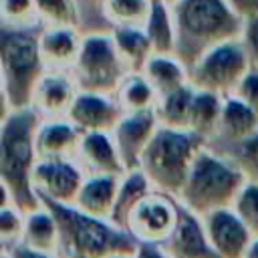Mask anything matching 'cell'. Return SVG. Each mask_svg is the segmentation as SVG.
Returning <instances> with one entry per match:
<instances>
[{"instance_id":"34","label":"cell","mask_w":258,"mask_h":258,"mask_svg":"<svg viewBox=\"0 0 258 258\" xmlns=\"http://www.w3.org/2000/svg\"><path fill=\"white\" fill-rule=\"evenodd\" d=\"M232 208L256 238L258 236V181H246V185L238 194Z\"/></svg>"},{"instance_id":"5","label":"cell","mask_w":258,"mask_h":258,"mask_svg":"<svg viewBox=\"0 0 258 258\" xmlns=\"http://www.w3.org/2000/svg\"><path fill=\"white\" fill-rule=\"evenodd\" d=\"M246 181L248 177L234 161L204 147L191 165L177 202L202 218L210 212L232 208Z\"/></svg>"},{"instance_id":"12","label":"cell","mask_w":258,"mask_h":258,"mask_svg":"<svg viewBox=\"0 0 258 258\" xmlns=\"http://www.w3.org/2000/svg\"><path fill=\"white\" fill-rule=\"evenodd\" d=\"M204 228L220 258H246L254 234L240 220L234 208H224L202 216Z\"/></svg>"},{"instance_id":"35","label":"cell","mask_w":258,"mask_h":258,"mask_svg":"<svg viewBox=\"0 0 258 258\" xmlns=\"http://www.w3.org/2000/svg\"><path fill=\"white\" fill-rule=\"evenodd\" d=\"M232 95L238 97L240 101H244L258 115V71L250 69L248 75L242 79V83L236 87V91Z\"/></svg>"},{"instance_id":"25","label":"cell","mask_w":258,"mask_h":258,"mask_svg":"<svg viewBox=\"0 0 258 258\" xmlns=\"http://www.w3.org/2000/svg\"><path fill=\"white\" fill-rule=\"evenodd\" d=\"M145 79L151 83V87L157 93V99L187 85V69L175 58V56H161V54H151L145 69H143Z\"/></svg>"},{"instance_id":"27","label":"cell","mask_w":258,"mask_h":258,"mask_svg":"<svg viewBox=\"0 0 258 258\" xmlns=\"http://www.w3.org/2000/svg\"><path fill=\"white\" fill-rule=\"evenodd\" d=\"M222 105H224V97L210 93V91L196 89L194 103H191V115H189V131L210 141L218 131Z\"/></svg>"},{"instance_id":"10","label":"cell","mask_w":258,"mask_h":258,"mask_svg":"<svg viewBox=\"0 0 258 258\" xmlns=\"http://www.w3.org/2000/svg\"><path fill=\"white\" fill-rule=\"evenodd\" d=\"M85 177L75 159H38L32 171V185L40 200L75 206Z\"/></svg>"},{"instance_id":"24","label":"cell","mask_w":258,"mask_h":258,"mask_svg":"<svg viewBox=\"0 0 258 258\" xmlns=\"http://www.w3.org/2000/svg\"><path fill=\"white\" fill-rule=\"evenodd\" d=\"M196 89L187 83L163 97L155 103V115L161 127L189 131V115H191V103H194Z\"/></svg>"},{"instance_id":"8","label":"cell","mask_w":258,"mask_h":258,"mask_svg":"<svg viewBox=\"0 0 258 258\" xmlns=\"http://www.w3.org/2000/svg\"><path fill=\"white\" fill-rule=\"evenodd\" d=\"M250 58L242 38L228 40L208 50L189 71L187 79L194 89L228 97L236 91L250 71Z\"/></svg>"},{"instance_id":"42","label":"cell","mask_w":258,"mask_h":258,"mask_svg":"<svg viewBox=\"0 0 258 258\" xmlns=\"http://www.w3.org/2000/svg\"><path fill=\"white\" fill-rule=\"evenodd\" d=\"M153 2H165V4H173V2H177V0H153Z\"/></svg>"},{"instance_id":"3","label":"cell","mask_w":258,"mask_h":258,"mask_svg":"<svg viewBox=\"0 0 258 258\" xmlns=\"http://www.w3.org/2000/svg\"><path fill=\"white\" fill-rule=\"evenodd\" d=\"M56 218L60 246L58 258H105L113 254L133 256L139 242L111 220L95 218L75 206L40 200Z\"/></svg>"},{"instance_id":"15","label":"cell","mask_w":258,"mask_h":258,"mask_svg":"<svg viewBox=\"0 0 258 258\" xmlns=\"http://www.w3.org/2000/svg\"><path fill=\"white\" fill-rule=\"evenodd\" d=\"M85 175H117L123 177L129 173L121 161L113 135L107 131H91L83 133L81 145L75 159Z\"/></svg>"},{"instance_id":"36","label":"cell","mask_w":258,"mask_h":258,"mask_svg":"<svg viewBox=\"0 0 258 258\" xmlns=\"http://www.w3.org/2000/svg\"><path fill=\"white\" fill-rule=\"evenodd\" d=\"M242 42L246 46V52H248V58H250V67L258 71V16L244 22Z\"/></svg>"},{"instance_id":"28","label":"cell","mask_w":258,"mask_h":258,"mask_svg":"<svg viewBox=\"0 0 258 258\" xmlns=\"http://www.w3.org/2000/svg\"><path fill=\"white\" fill-rule=\"evenodd\" d=\"M115 97H117L123 113L155 109V103H157V93L151 87V83L145 79L143 73H129L123 79Z\"/></svg>"},{"instance_id":"22","label":"cell","mask_w":258,"mask_h":258,"mask_svg":"<svg viewBox=\"0 0 258 258\" xmlns=\"http://www.w3.org/2000/svg\"><path fill=\"white\" fill-rule=\"evenodd\" d=\"M22 244L32 250L58 256V246H60L58 224H56V218L52 216V212L44 204H42V208L26 214Z\"/></svg>"},{"instance_id":"11","label":"cell","mask_w":258,"mask_h":258,"mask_svg":"<svg viewBox=\"0 0 258 258\" xmlns=\"http://www.w3.org/2000/svg\"><path fill=\"white\" fill-rule=\"evenodd\" d=\"M157 127H159V121H157L155 109L125 113L119 119V123L111 131V135H113V141L117 145V151H119L121 161L127 171L139 169L141 155H143L145 147L149 145Z\"/></svg>"},{"instance_id":"41","label":"cell","mask_w":258,"mask_h":258,"mask_svg":"<svg viewBox=\"0 0 258 258\" xmlns=\"http://www.w3.org/2000/svg\"><path fill=\"white\" fill-rule=\"evenodd\" d=\"M105 258H133V256H125V254H113V256H105Z\"/></svg>"},{"instance_id":"16","label":"cell","mask_w":258,"mask_h":258,"mask_svg":"<svg viewBox=\"0 0 258 258\" xmlns=\"http://www.w3.org/2000/svg\"><path fill=\"white\" fill-rule=\"evenodd\" d=\"M79 89L71 77V73L62 71H46L36 85L32 107L44 119H60L69 115V109L77 97Z\"/></svg>"},{"instance_id":"18","label":"cell","mask_w":258,"mask_h":258,"mask_svg":"<svg viewBox=\"0 0 258 258\" xmlns=\"http://www.w3.org/2000/svg\"><path fill=\"white\" fill-rule=\"evenodd\" d=\"M83 36L71 26H46L38 36L40 54L46 71L71 73L81 50Z\"/></svg>"},{"instance_id":"31","label":"cell","mask_w":258,"mask_h":258,"mask_svg":"<svg viewBox=\"0 0 258 258\" xmlns=\"http://www.w3.org/2000/svg\"><path fill=\"white\" fill-rule=\"evenodd\" d=\"M38 20L46 26H77V6L75 0H34Z\"/></svg>"},{"instance_id":"26","label":"cell","mask_w":258,"mask_h":258,"mask_svg":"<svg viewBox=\"0 0 258 258\" xmlns=\"http://www.w3.org/2000/svg\"><path fill=\"white\" fill-rule=\"evenodd\" d=\"M143 30L151 42L153 54H161V56L175 54V24H173V14L169 4L153 2L149 20L143 26Z\"/></svg>"},{"instance_id":"14","label":"cell","mask_w":258,"mask_h":258,"mask_svg":"<svg viewBox=\"0 0 258 258\" xmlns=\"http://www.w3.org/2000/svg\"><path fill=\"white\" fill-rule=\"evenodd\" d=\"M161 248L169 254V258H220L208 238L202 218L185 210L181 204L177 226L171 236L161 244Z\"/></svg>"},{"instance_id":"39","label":"cell","mask_w":258,"mask_h":258,"mask_svg":"<svg viewBox=\"0 0 258 258\" xmlns=\"http://www.w3.org/2000/svg\"><path fill=\"white\" fill-rule=\"evenodd\" d=\"M4 252H8L12 258H58V256H54V254H46V252L32 250V248H28V246H24V244H18V246H14V248H10V250H4Z\"/></svg>"},{"instance_id":"20","label":"cell","mask_w":258,"mask_h":258,"mask_svg":"<svg viewBox=\"0 0 258 258\" xmlns=\"http://www.w3.org/2000/svg\"><path fill=\"white\" fill-rule=\"evenodd\" d=\"M119 181L121 177L117 175H87L77 196L75 208L89 216L109 220L117 198Z\"/></svg>"},{"instance_id":"40","label":"cell","mask_w":258,"mask_h":258,"mask_svg":"<svg viewBox=\"0 0 258 258\" xmlns=\"http://www.w3.org/2000/svg\"><path fill=\"white\" fill-rule=\"evenodd\" d=\"M246 258H258V236L252 240V244H250V248H248Z\"/></svg>"},{"instance_id":"17","label":"cell","mask_w":258,"mask_h":258,"mask_svg":"<svg viewBox=\"0 0 258 258\" xmlns=\"http://www.w3.org/2000/svg\"><path fill=\"white\" fill-rule=\"evenodd\" d=\"M83 133L67 119H42L34 145L38 159H77Z\"/></svg>"},{"instance_id":"21","label":"cell","mask_w":258,"mask_h":258,"mask_svg":"<svg viewBox=\"0 0 258 258\" xmlns=\"http://www.w3.org/2000/svg\"><path fill=\"white\" fill-rule=\"evenodd\" d=\"M153 191L151 181L147 179V175L141 169H133L129 173H125L119 181V189H117V198L113 204V212H111V222L123 230H127L129 218L133 214V210L141 204V200H145L149 194Z\"/></svg>"},{"instance_id":"32","label":"cell","mask_w":258,"mask_h":258,"mask_svg":"<svg viewBox=\"0 0 258 258\" xmlns=\"http://www.w3.org/2000/svg\"><path fill=\"white\" fill-rule=\"evenodd\" d=\"M24 222H26V214L22 210H18L12 204L0 206V244H2V250H10V248L22 244Z\"/></svg>"},{"instance_id":"30","label":"cell","mask_w":258,"mask_h":258,"mask_svg":"<svg viewBox=\"0 0 258 258\" xmlns=\"http://www.w3.org/2000/svg\"><path fill=\"white\" fill-rule=\"evenodd\" d=\"M214 151L234 161L244 171L248 181H258V131L244 141L226 143L224 149H214Z\"/></svg>"},{"instance_id":"7","label":"cell","mask_w":258,"mask_h":258,"mask_svg":"<svg viewBox=\"0 0 258 258\" xmlns=\"http://www.w3.org/2000/svg\"><path fill=\"white\" fill-rule=\"evenodd\" d=\"M127 75L111 32L83 36L77 62L71 69V77L79 91L115 97Z\"/></svg>"},{"instance_id":"29","label":"cell","mask_w":258,"mask_h":258,"mask_svg":"<svg viewBox=\"0 0 258 258\" xmlns=\"http://www.w3.org/2000/svg\"><path fill=\"white\" fill-rule=\"evenodd\" d=\"M151 8H153V0H105L103 2L105 16L113 22V26L143 28L149 20Z\"/></svg>"},{"instance_id":"4","label":"cell","mask_w":258,"mask_h":258,"mask_svg":"<svg viewBox=\"0 0 258 258\" xmlns=\"http://www.w3.org/2000/svg\"><path fill=\"white\" fill-rule=\"evenodd\" d=\"M206 139L194 131L157 127L149 145L141 155L139 169L147 175L153 191L179 198L198 153L206 147Z\"/></svg>"},{"instance_id":"38","label":"cell","mask_w":258,"mask_h":258,"mask_svg":"<svg viewBox=\"0 0 258 258\" xmlns=\"http://www.w3.org/2000/svg\"><path fill=\"white\" fill-rule=\"evenodd\" d=\"M133 258H169V254L161 248V244H143V242H139Z\"/></svg>"},{"instance_id":"33","label":"cell","mask_w":258,"mask_h":258,"mask_svg":"<svg viewBox=\"0 0 258 258\" xmlns=\"http://www.w3.org/2000/svg\"><path fill=\"white\" fill-rule=\"evenodd\" d=\"M0 10L2 26L8 28H32L40 22L34 0H0Z\"/></svg>"},{"instance_id":"43","label":"cell","mask_w":258,"mask_h":258,"mask_svg":"<svg viewBox=\"0 0 258 258\" xmlns=\"http://www.w3.org/2000/svg\"><path fill=\"white\" fill-rule=\"evenodd\" d=\"M0 258H12V256H10L8 252H4V250H2V254H0Z\"/></svg>"},{"instance_id":"37","label":"cell","mask_w":258,"mask_h":258,"mask_svg":"<svg viewBox=\"0 0 258 258\" xmlns=\"http://www.w3.org/2000/svg\"><path fill=\"white\" fill-rule=\"evenodd\" d=\"M226 4L244 22L258 16V0H226Z\"/></svg>"},{"instance_id":"6","label":"cell","mask_w":258,"mask_h":258,"mask_svg":"<svg viewBox=\"0 0 258 258\" xmlns=\"http://www.w3.org/2000/svg\"><path fill=\"white\" fill-rule=\"evenodd\" d=\"M38 36L32 28H8L0 32L4 113L32 107L36 85L46 73Z\"/></svg>"},{"instance_id":"9","label":"cell","mask_w":258,"mask_h":258,"mask_svg":"<svg viewBox=\"0 0 258 258\" xmlns=\"http://www.w3.org/2000/svg\"><path fill=\"white\" fill-rule=\"evenodd\" d=\"M177 218H179L177 200L165 194H159V191H151L133 210L129 224H127V232L137 242L163 244L175 230Z\"/></svg>"},{"instance_id":"19","label":"cell","mask_w":258,"mask_h":258,"mask_svg":"<svg viewBox=\"0 0 258 258\" xmlns=\"http://www.w3.org/2000/svg\"><path fill=\"white\" fill-rule=\"evenodd\" d=\"M256 131H258V115L238 97H234V95L224 97L218 131L212 139H220L224 145L238 143V141L252 137Z\"/></svg>"},{"instance_id":"1","label":"cell","mask_w":258,"mask_h":258,"mask_svg":"<svg viewBox=\"0 0 258 258\" xmlns=\"http://www.w3.org/2000/svg\"><path fill=\"white\" fill-rule=\"evenodd\" d=\"M42 115L34 107L4 113L0 133V181L2 204H12L24 214L42 208L32 185V171L38 161L36 129Z\"/></svg>"},{"instance_id":"2","label":"cell","mask_w":258,"mask_h":258,"mask_svg":"<svg viewBox=\"0 0 258 258\" xmlns=\"http://www.w3.org/2000/svg\"><path fill=\"white\" fill-rule=\"evenodd\" d=\"M171 6L175 24V58L189 71L208 50L242 38L240 20L226 0H177Z\"/></svg>"},{"instance_id":"13","label":"cell","mask_w":258,"mask_h":258,"mask_svg":"<svg viewBox=\"0 0 258 258\" xmlns=\"http://www.w3.org/2000/svg\"><path fill=\"white\" fill-rule=\"evenodd\" d=\"M123 115L125 113H123L117 97L79 91L69 109L67 119L81 133H91V131L111 133Z\"/></svg>"},{"instance_id":"23","label":"cell","mask_w":258,"mask_h":258,"mask_svg":"<svg viewBox=\"0 0 258 258\" xmlns=\"http://www.w3.org/2000/svg\"><path fill=\"white\" fill-rule=\"evenodd\" d=\"M111 34L127 73H143L149 56L153 54L145 30L131 26H113Z\"/></svg>"}]
</instances>
